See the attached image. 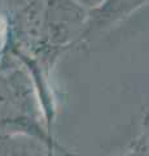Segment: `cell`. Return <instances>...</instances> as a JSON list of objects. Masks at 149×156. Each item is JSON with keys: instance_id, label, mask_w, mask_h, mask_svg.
Returning a JSON list of instances; mask_svg holds the SVG:
<instances>
[{"instance_id": "7a4b0ae2", "label": "cell", "mask_w": 149, "mask_h": 156, "mask_svg": "<svg viewBox=\"0 0 149 156\" xmlns=\"http://www.w3.org/2000/svg\"><path fill=\"white\" fill-rule=\"evenodd\" d=\"M147 3L149 0H101L95 7H90L79 47L87 46L109 33Z\"/></svg>"}, {"instance_id": "277c9868", "label": "cell", "mask_w": 149, "mask_h": 156, "mask_svg": "<svg viewBox=\"0 0 149 156\" xmlns=\"http://www.w3.org/2000/svg\"><path fill=\"white\" fill-rule=\"evenodd\" d=\"M117 156H149V154L140 140L137 138H134L131 144H130V147L124 151L123 154L117 155Z\"/></svg>"}, {"instance_id": "6da1fadb", "label": "cell", "mask_w": 149, "mask_h": 156, "mask_svg": "<svg viewBox=\"0 0 149 156\" xmlns=\"http://www.w3.org/2000/svg\"><path fill=\"white\" fill-rule=\"evenodd\" d=\"M0 133L29 134L52 146H62L46 122L30 72L9 53L0 58Z\"/></svg>"}, {"instance_id": "3957f363", "label": "cell", "mask_w": 149, "mask_h": 156, "mask_svg": "<svg viewBox=\"0 0 149 156\" xmlns=\"http://www.w3.org/2000/svg\"><path fill=\"white\" fill-rule=\"evenodd\" d=\"M0 156H83L62 146H52L34 135L0 133Z\"/></svg>"}]
</instances>
